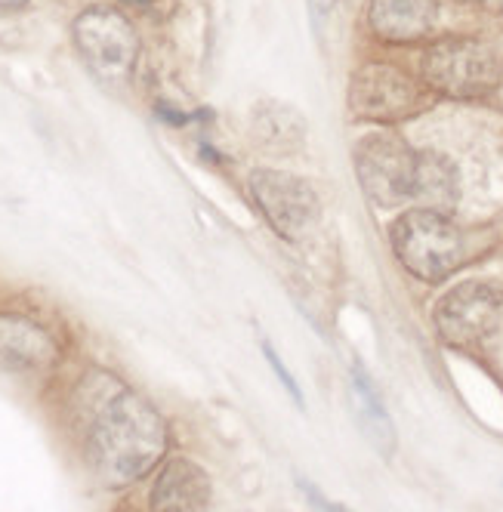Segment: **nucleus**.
I'll return each mask as SVG.
<instances>
[{
    "mask_svg": "<svg viewBox=\"0 0 503 512\" xmlns=\"http://www.w3.org/2000/svg\"><path fill=\"white\" fill-rule=\"evenodd\" d=\"M84 448L93 472L109 488H127L149 475L167 451V426L146 398L124 389L109 374L84 386Z\"/></svg>",
    "mask_w": 503,
    "mask_h": 512,
    "instance_id": "1",
    "label": "nucleus"
},
{
    "mask_svg": "<svg viewBox=\"0 0 503 512\" xmlns=\"http://www.w3.org/2000/svg\"><path fill=\"white\" fill-rule=\"evenodd\" d=\"M392 250L420 281H442L463 263V238L439 210H408L392 223Z\"/></svg>",
    "mask_w": 503,
    "mask_h": 512,
    "instance_id": "2",
    "label": "nucleus"
},
{
    "mask_svg": "<svg viewBox=\"0 0 503 512\" xmlns=\"http://www.w3.org/2000/svg\"><path fill=\"white\" fill-rule=\"evenodd\" d=\"M71 34H75L78 53L99 81L124 84L133 78L139 38L124 13L112 7H90L75 19Z\"/></svg>",
    "mask_w": 503,
    "mask_h": 512,
    "instance_id": "3",
    "label": "nucleus"
},
{
    "mask_svg": "<svg viewBox=\"0 0 503 512\" xmlns=\"http://www.w3.org/2000/svg\"><path fill=\"white\" fill-rule=\"evenodd\" d=\"M423 81L451 99H482L500 84V62L479 41L451 38L426 50Z\"/></svg>",
    "mask_w": 503,
    "mask_h": 512,
    "instance_id": "4",
    "label": "nucleus"
},
{
    "mask_svg": "<svg viewBox=\"0 0 503 512\" xmlns=\"http://www.w3.org/2000/svg\"><path fill=\"white\" fill-rule=\"evenodd\" d=\"M417 158L411 145L399 136L374 133L355 145V173L365 195L377 207H402L414 201Z\"/></svg>",
    "mask_w": 503,
    "mask_h": 512,
    "instance_id": "5",
    "label": "nucleus"
},
{
    "mask_svg": "<svg viewBox=\"0 0 503 512\" xmlns=\"http://www.w3.org/2000/svg\"><path fill=\"white\" fill-rule=\"evenodd\" d=\"M503 294L491 284L466 281L439 300L436 306V331L454 349H479L500 324Z\"/></svg>",
    "mask_w": 503,
    "mask_h": 512,
    "instance_id": "6",
    "label": "nucleus"
},
{
    "mask_svg": "<svg viewBox=\"0 0 503 512\" xmlns=\"http://www.w3.org/2000/svg\"><path fill=\"white\" fill-rule=\"evenodd\" d=\"M250 195L269 219V226L287 241L306 238L318 219V195L300 176L281 170H257L250 176Z\"/></svg>",
    "mask_w": 503,
    "mask_h": 512,
    "instance_id": "7",
    "label": "nucleus"
},
{
    "mask_svg": "<svg viewBox=\"0 0 503 512\" xmlns=\"http://www.w3.org/2000/svg\"><path fill=\"white\" fill-rule=\"evenodd\" d=\"M349 105L358 118L377 121V124H395L411 118L423 105L417 84L395 65H365L355 71L349 84Z\"/></svg>",
    "mask_w": 503,
    "mask_h": 512,
    "instance_id": "8",
    "label": "nucleus"
},
{
    "mask_svg": "<svg viewBox=\"0 0 503 512\" xmlns=\"http://www.w3.org/2000/svg\"><path fill=\"white\" fill-rule=\"evenodd\" d=\"M59 361L56 340L22 315H0V368L13 374H44Z\"/></svg>",
    "mask_w": 503,
    "mask_h": 512,
    "instance_id": "9",
    "label": "nucleus"
},
{
    "mask_svg": "<svg viewBox=\"0 0 503 512\" xmlns=\"http://www.w3.org/2000/svg\"><path fill=\"white\" fill-rule=\"evenodd\" d=\"M439 0H371L368 25L386 44H414L436 28Z\"/></svg>",
    "mask_w": 503,
    "mask_h": 512,
    "instance_id": "10",
    "label": "nucleus"
},
{
    "mask_svg": "<svg viewBox=\"0 0 503 512\" xmlns=\"http://www.w3.org/2000/svg\"><path fill=\"white\" fill-rule=\"evenodd\" d=\"M210 479L192 460H170L152 488V509L158 512H198L210 506Z\"/></svg>",
    "mask_w": 503,
    "mask_h": 512,
    "instance_id": "11",
    "label": "nucleus"
},
{
    "mask_svg": "<svg viewBox=\"0 0 503 512\" xmlns=\"http://www.w3.org/2000/svg\"><path fill=\"white\" fill-rule=\"evenodd\" d=\"M460 198V179L448 158L436 152H420L417 179H414V204L426 210L451 213Z\"/></svg>",
    "mask_w": 503,
    "mask_h": 512,
    "instance_id": "12",
    "label": "nucleus"
},
{
    "mask_svg": "<svg viewBox=\"0 0 503 512\" xmlns=\"http://www.w3.org/2000/svg\"><path fill=\"white\" fill-rule=\"evenodd\" d=\"M352 392H355V408H358V420H362V429L368 432L371 442L380 448V454H392L395 448V432H392V420L383 408V398L377 392V386L368 380V374L358 368H352Z\"/></svg>",
    "mask_w": 503,
    "mask_h": 512,
    "instance_id": "13",
    "label": "nucleus"
},
{
    "mask_svg": "<svg viewBox=\"0 0 503 512\" xmlns=\"http://www.w3.org/2000/svg\"><path fill=\"white\" fill-rule=\"evenodd\" d=\"M306 124L287 105H260L257 108V139L272 149H294L303 142Z\"/></svg>",
    "mask_w": 503,
    "mask_h": 512,
    "instance_id": "14",
    "label": "nucleus"
},
{
    "mask_svg": "<svg viewBox=\"0 0 503 512\" xmlns=\"http://www.w3.org/2000/svg\"><path fill=\"white\" fill-rule=\"evenodd\" d=\"M263 352H266V358H269V364H272V371L278 374L281 386H284L287 392H291V395H294V401H297V405H303V392H300V386L294 383V377H291V374H287V371H284V364L278 361L275 349H272L269 343H263Z\"/></svg>",
    "mask_w": 503,
    "mask_h": 512,
    "instance_id": "15",
    "label": "nucleus"
},
{
    "mask_svg": "<svg viewBox=\"0 0 503 512\" xmlns=\"http://www.w3.org/2000/svg\"><path fill=\"white\" fill-rule=\"evenodd\" d=\"M334 4H337V0H309V7H312V16H315V22L325 19V16L334 10Z\"/></svg>",
    "mask_w": 503,
    "mask_h": 512,
    "instance_id": "16",
    "label": "nucleus"
},
{
    "mask_svg": "<svg viewBox=\"0 0 503 512\" xmlns=\"http://www.w3.org/2000/svg\"><path fill=\"white\" fill-rule=\"evenodd\" d=\"M28 0H0V10H22Z\"/></svg>",
    "mask_w": 503,
    "mask_h": 512,
    "instance_id": "17",
    "label": "nucleus"
}]
</instances>
